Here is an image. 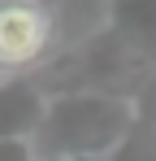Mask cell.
<instances>
[{
    "instance_id": "obj_1",
    "label": "cell",
    "mask_w": 156,
    "mask_h": 161,
    "mask_svg": "<svg viewBox=\"0 0 156 161\" xmlns=\"http://www.w3.org/2000/svg\"><path fill=\"white\" fill-rule=\"evenodd\" d=\"M134 131V100L113 92H74L48 100L30 153L35 161H113Z\"/></svg>"
},
{
    "instance_id": "obj_2",
    "label": "cell",
    "mask_w": 156,
    "mask_h": 161,
    "mask_svg": "<svg viewBox=\"0 0 156 161\" xmlns=\"http://www.w3.org/2000/svg\"><path fill=\"white\" fill-rule=\"evenodd\" d=\"M52 39V13L39 0H0V70L39 61Z\"/></svg>"
},
{
    "instance_id": "obj_3",
    "label": "cell",
    "mask_w": 156,
    "mask_h": 161,
    "mask_svg": "<svg viewBox=\"0 0 156 161\" xmlns=\"http://www.w3.org/2000/svg\"><path fill=\"white\" fill-rule=\"evenodd\" d=\"M44 113H48V100L35 83L26 79L0 83V144H35Z\"/></svg>"
},
{
    "instance_id": "obj_4",
    "label": "cell",
    "mask_w": 156,
    "mask_h": 161,
    "mask_svg": "<svg viewBox=\"0 0 156 161\" xmlns=\"http://www.w3.org/2000/svg\"><path fill=\"white\" fill-rule=\"evenodd\" d=\"M108 35L156 74V0H108Z\"/></svg>"
},
{
    "instance_id": "obj_5",
    "label": "cell",
    "mask_w": 156,
    "mask_h": 161,
    "mask_svg": "<svg viewBox=\"0 0 156 161\" xmlns=\"http://www.w3.org/2000/svg\"><path fill=\"white\" fill-rule=\"evenodd\" d=\"M134 118H139V126L148 135H156V74L139 87V96H134Z\"/></svg>"
},
{
    "instance_id": "obj_6",
    "label": "cell",
    "mask_w": 156,
    "mask_h": 161,
    "mask_svg": "<svg viewBox=\"0 0 156 161\" xmlns=\"http://www.w3.org/2000/svg\"><path fill=\"white\" fill-rule=\"evenodd\" d=\"M0 83H4V79H0Z\"/></svg>"
}]
</instances>
